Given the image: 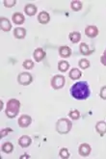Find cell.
<instances>
[{"label":"cell","instance_id":"cell-1","mask_svg":"<svg viewBox=\"0 0 106 159\" xmlns=\"http://www.w3.org/2000/svg\"><path fill=\"white\" fill-rule=\"evenodd\" d=\"M71 95L73 98L83 100L87 99L91 96V89L88 82L86 81H78L71 86Z\"/></svg>","mask_w":106,"mask_h":159},{"label":"cell","instance_id":"cell-2","mask_svg":"<svg viewBox=\"0 0 106 159\" xmlns=\"http://www.w3.org/2000/svg\"><path fill=\"white\" fill-rule=\"evenodd\" d=\"M19 108H21V102H19V100H17L16 98L10 99L7 102L6 110H5V113H6L7 117L10 119L16 118L19 112Z\"/></svg>","mask_w":106,"mask_h":159},{"label":"cell","instance_id":"cell-3","mask_svg":"<svg viewBox=\"0 0 106 159\" xmlns=\"http://www.w3.org/2000/svg\"><path fill=\"white\" fill-rule=\"evenodd\" d=\"M71 127H72L71 121L67 118H62L56 123V130L60 134H67L71 131Z\"/></svg>","mask_w":106,"mask_h":159},{"label":"cell","instance_id":"cell-4","mask_svg":"<svg viewBox=\"0 0 106 159\" xmlns=\"http://www.w3.org/2000/svg\"><path fill=\"white\" fill-rule=\"evenodd\" d=\"M33 81V77L30 72H21L17 76V82L22 86H28Z\"/></svg>","mask_w":106,"mask_h":159},{"label":"cell","instance_id":"cell-5","mask_svg":"<svg viewBox=\"0 0 106 159\" xmlns=\"http://www.w3.org/2000/svg\"><path fill=\"white\" fill-rule=\"evenodd\" d=\"M65 77L63 75H54L51 79V86L54 90L62 89L65 86Z\"/></svg>","mask_w":106,"mask_h":159},{"label":"cell","instance_id":"cell-6","mask_svg":"<svg viewBox=\"0 0 106 159\" xmlns=\"http://www.w3.org/2000/svg\"><path fill=\"white\" fill-rule=\"evenodd\" d=\"M17 123H18V125L22 128L28 127L32 123V118L28 115H22V116H21V118L18 119Z\"/></svg>","mask_w":106,"mask_h":159},{"label":"cell","instance_id":"cell-7","mask_svg":"<svg viewBox=\"0 0 106 159\" xmlns=\"http://www.w3.org/2000/svg\"><path fill=\"white\" fill-rule=\"evenodd\" d=\"M85 34L89 38H95L99 35V29L94 25H89L85 28Z\"/></svg>","mask_w":106,"mask_h":159},{"label":"cell","instance_id":"cell-8","mask_svg":"<svg viewBox=\"0 0 106 159\" xmlns=\"http://www.w3.org/2000/svg\"><path fill=\"white\" fill-rule=\"evenodd\" d=\"M45 56H46L45 51H44L43 48H39L35 49V51H34V53H33V57H34V59H35V61H36L37 63L42 62V61L45 58Z\"/></svg>","mask_w":106,"mask_h":159},{"label":"cell","instance_id":"cell-9","mask_svg":"<svg viewBox=\"0 0 106 159\" xmlns=\"http://www.w3.org/2000/svg\"><path fill=\"white\" fill-rule=\"evenodd\" d=\"M0 27H1L2 31L4 32H9L12 29V24L10 22V20L6 17H0Z\"/></svg>","mask_w":106,"mask_h":159},{"label":"cell","instance_id":"cell-10","mask_svg":"<svg viewBox=\"0 0 106 159\" xmlns=\"http://www.w3.org/2000/svg\"><path fill=\"white\" fill-rule=\"evenodd\" d=\"M91 151H92V148H91V146L89 144H81L79 146V148H78V152L81 156H88L90 155L91 153Z\"/></svg>","mask_w":106,"mask_h":159},{"label":"cell","instance_id":"cell-11","mask_svg":"<svg viewBox=\"0 0 106 159\" xmlns=\"http://www.w3.org/2000/svg\"><path fill=\"white\" fill-rule=\"evenodd\" d=\"M31 144H32V139L27 135H23L18 139V145L21 148H27Z\"/></svg>","mask_w":106,"mask_h":159},{"label":"cell","instance_id":"cell-12","mask_svg":"<svg viewBox=\"0 0 106 159\" xmlns=\"http://www.w3.org/2000/svg\"><path fill=\"white\" fill-rule=\"evenodd\" d=\"M38 20L40 23L42 24H46L49 22L50 20V16L49 14H48L47 12H41L40 14L38 15Z\"/></svg>","mask_w":106,"mask_h":159},{"label":"cell","instance_id":"cell-13","mask_svg":"<svg viewBox=\"0 0 106 159\" xmlns=\"http://www.w3.org/2000/svg\"><path fill=\"white\" fill-rule=\"evenodd\" d=\"M59 54L63 58H69L71 55V49L67 45H63L59 48Z\"/></svg>","mask_w":106,"mask_h":159},{"label":"cell","instance_id":"cell-14","mask_svg":"<svg viewBox=\"0 0 106 159\" xmlns=\"http://www.w3.org/2000/svg\"><path fill=\"white\" fill-rule=\"evenodd\" d=\"M12 20H13V22L16 25H21L24 20H25V18H24V16L21 14V13H15L12 16Z\"/></svg>","mask_w":106,"mask_h":159},{"label":"cell","instance_id":"cell-15","mask_svg":"<svg viewBox=\"0 0 106 159\" xmlns=\"http://www.w3.org/2000/svg\"><path fill=\"white\" fill-rule=\"evenodd\" d=\"M24 13L29 16H33L37 13V7L34 4H27L24 7Z\"/></svg>","mask_w":106,"mask_h":159},{"label":"cell","instance_id":"cell-16","mask_svg":"<svg viewBox=\"0 0 106 159\" xmlns=\"http://www.w3.org/2000/svg\"><path fill=\"white\" fill-rule=\"evenodd\" d=\"M14 36L16 39H24L26 36V30L22 27H16L14 30Z\"/></svg>","mask_w":106,"mask_h":159},{"label":"cell","instance_id":"cell-17","mask_svg":"<svg viewBox=\"0 0 106 159\" xmlns=\"http://www.w3.org/2000/svg\"><path fill=\"white\" fill-rule=\"evenodd\" d=\"M95 130L99 135L103 136L106 133V123L103 120L99 121L98 124L95 125Z\"/></svg>","mask_w":106,"mask_h":159},{"label":"cell","instance_id":"cell-18","mask_svg":"<svg viewBox=\"0 0 106 159\" xmlns=\"http://www.w3.org/2000/svg\"><path fill=\"white\" fill-rule=\"evenodd\" d=\"M69 39L72 43H77L81 39V34L79 32H77V31L71 32L69 35Z\"/></svg>","mask_w":106,"mask_h":159},{"label":"cell","instance_id":"cell-19","mask_svg":"<svg viewBox=\"0 0 106 159\" xmlns=\"http://www.w3.org/2000/svg\"><path fill=\"white\" fill-rule=\"evenodd\" d=\"M81 75H82V72L78 69H72L69 73L70 78L72 80H78L81 77Z\"/></svg>","mask_w":106,"mask_h":159},{"label":"cell","instance_id":"cell-20","mask_svg":"<svg viewBox=\"0 0 106 159\" xmlns=\"http://www.w3.org/2000/svg\"><path fill=\"white\" fill-rule=\"evenodd\" d=\"M79 49H80V53L84 56H88L92 53V50L90 49L89 45L85 43H81L80 46H79Z\"/></svg>","mask_w":106,"mask_h":159},{"label":"cell","instance_id":"cell-21","mask_svg":"<svg viewBox=\"0 0 106 159\" xmlns=\"http://www.w3.org/2000/svg\"><path fill=\"white\" fill-rule=\"evenodd\" d=\"M2 152L5 153H11L14 151V146L11 142H6L2 145Z\"/></svg>","mask_w":106,"mask_h":159},{"label":"cell","instance_id":"cell-22","mask_svg":"<svg viewBox=\"0 0 106 159\" xmlns=\"http://www.w3.org/2000/svg\"><path fill=\"white\" fill-rule=\"evenodd\" d=\"M70 69V64L67 63V61H60L59 63H58V70H59L60 71L62 72H66L67 70Z\"/></svg>","mask_w":106,"mask_h":159},{"label":"cell","instance_id":"cell-23","mask_svg":"<svg viewBox=\"0 0 106 159\" xmlns=\"http://www.w3.org/2000/svg\"><path fill=\"white\" fill-rule=\"evenodd\" d=\"M82 6H83L82 2L79 1V0H73V1H71V8L75 12L80 11L82 9Z\"/></svg>","mask_w":106,"mask_h":159},{"label":"cell","instance_id":"cell-24","mask_svg":"<svg viewBox=\"0 0 106 159\" xmlns=\"http://www.w3.org/2000/svg\"><path fill=\"white\" fill-rule=\"evenodd\" d=\"M79 65V68L82 69V70H86V69H88L90 66H91V63L89 60H87V59H81L78 63Z\"/></svg>","mask_w":106,"mask_h":159},{"label":"cell","instance_id":"cell-25","mask_svg":"<svg viewBox=\"0 0 106 159\" xmlns=\"http://www.w3.org/2000/svg\"><path fill=\"white\" fill-rule=\"evenodd\" d=\"M69 117L72 120H78L80 118V113L78 110H71L69 113Z\"/></svg>","mask_w":106,"mask_h":159},{"label":"cell","instance_id":"cell-26","mask_svg":"<svg viewBox=\"0 0 106 159\" xmlns=\"http://www.w3.org/2000/svg\"><path fill=\"white\" fill-rule=\"evenodd\" d=\"M59 155H60V157H61V158H63V159H67V158H69V157H70V152H69V151H67V148H61V149H60Z\"/></svg>","mask_w":106,"mask_h":159},{"label":"cell","instance_id":"cell-27","mask_svg":"<svg viewBox=\"0 0 106 159\" xmlns=\"http://www.w3.org/2000/svg\"><path fill=\"white\" fill-rule=\"evenodd\" d=\"M22 66L26 70H32L34 68V62L31 60H25L22 64Z\"/></svg>","mask_w":106,"mask_h":159},{"label":"cell","instance_id":"cell-28","mask_svg":"<svg viewBox=\"0 0 106 159\" xmlns=\"http://www.w3.org/2000/svg\"><path fill=\"white\" fill-rule=\"evenodd\" d=\"M3 3H4L5 7H7V8H11V7H13V6L16 5V0H4Z\"/></svg>","mask_w":106,"mask_h":159},{"label":"cell","instance_id":"cell-29","mask_svg":"<svg viewBox=\"0 0 106 159\" xmlns=\"http://www.w3.org/2000/svg\"><path fill=\"white\" fill-rule=\"evenodd\" d=\"M10 132H13V129H12V128H10V127H7V128L1 130V133H0L1 135H0V136H1V138H3V137L7 136Z\"/></svg>","mask_w":106,"mask_h":159},{"label":"cell","instance_id":"cell-30","mask_svg":"<svg viewBox=\"0 0 106 159\" xmlns=\"http://www.w3.org/2000/svg\"><path fill=\"white\" fill-rule=\"evenodd\" d=\"M99 96L102 99H105L106 100V86H103L101 89H100V93H99Z\"/></svg>","mask_w":106,"mask_h":159},{"label":"cell","instance_id":"cell-31","mask_svg":"<svg viewBox=\"0 0 106 159\" xmlns=\"http://www.w3.org/2000/svg\"><path fill=\"white\" fill-rule=\"evenodd\" d=\"M100 62H101V64L103 65V66L106 67V49L104 50L103 54L101 55V57H100Z\"/></svg>","mask_w":106,"mask_h":159},{"label":"cell","instance_id":"cell-32","mask_svg":"<svg viewBox=\"0 0 106 159\" xmlns=\"http://www.w3.org/2000/svg\"><path fill=\"white\" fill-rule=\"evenodd\" d=\"M0 103H1V109L3 108V101L1 100V101H0Z\"/></svg>","mask_w":106,"mask_h":159}]
</instances>
